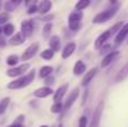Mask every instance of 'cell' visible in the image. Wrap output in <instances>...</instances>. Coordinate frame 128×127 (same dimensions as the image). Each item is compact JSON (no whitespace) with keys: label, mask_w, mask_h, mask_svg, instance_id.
Wrapping results in <instances>:
<instances>
[{"label":"cell","mask_w":128,"mask_h":127,"mask_svg":"<svg viewBox=\"0 0 128 127\" xmlns=\"http://www.w3.org/2000/svg\"><path fill=\"white\" fill-rule=\"evenodd\" d=\"M34 31V25H32V21L30 20H25L22 24H21V33L25 35V36H30Z\"/></svg>","instance_id":"obj_9"},{"label":"cell","mask_w":128,"mask_h":127,"mask_svg":"<svg viewBox=\"0 0 128 127\" xmlns=\"http://www.w3.org/2000/svg\"><path fill=\"white\" fill-rule=\"evenodd\" d=\"M30 67V64H22L20 66H16V67H11L10 70H8L6 75L10 76V77H15V76H20L22 75Z\"/></svg>","instance_id":"obj_5"},{"label":"cell","mask_w":128,"mask_h":127,"mask_svg":"<svg viewBox=\"0 0 128 127\" xmlns=\"http://www.w3.org/2000/svg\"><path fill=\"white\" fill-rule=\"evenodd\" d=\"M85 71H86L85 62H82V61H77V62L75 64V66H74V74L78 76V75H82Z\"/></svg>","instance_id":"obj_18"},{"label":"cell","mask_w":128,"mask_h":127,"mask_svg":"<svg viewBox=\"0 0 128 127\" xmlns=\"http://www.w3.org/2000/svg\"><path fill=\"white\" fill-rule=\"evenodd\" d=\"M127 35H128V23L123 25V28L121 29V31L117 34V36H116V39H114V42H116L117 45L122 44V42H123V40L127 38Z\"/></svg>","instance_id":"obj_11"},{"label":"cell","mask_w":128,"mask_h":127,"mask_svg":"<svg viewBox=\"0 0 128 127\" xmlns=\"http://www.w3.org/2000/svg\"><path fill=\"white\" fill-rule=\"evenodd\" d=\"M128 76V62L120 70V72L116 75V79H114V81L116 82H121V81H123L126 77Z\"/></svg>","instance_id":"obj_16"},{"label":"cell","mask_w":128,"mask_h":127,"mask_svg":"<svg viewBox=\"0 0 128 127\" xmlns=\"http://www.w3.org/2000/svg\"><path fill=\"white\" fill-rule=\"evenodd\" d=\"M34 77H35V71L32 70V71H30L28 75H25L24 77H20V79H18V80H14V81L9 82V84H8V88H10V90L22 88V87H25V86H28V85L30 84V82L34 80Z\"/></svg>","instance_id":"obj_1"},{"label":"cell","mask_w":128,"mask_h":127,"mask_svg":"<svg viewBox=\"0 0 128 127\" xmlns=\"http://www.w3.org/2000/svg\"><path fill=\"white\" fill-rule=\"evenodd\" d=\"M54 54H55L54 50H51V49H46V50H44L42 52H41V57H42L44 60H50V59H52Z\"/></svg>","instance_id":"obj_23"},{"label":"cell","mask_w":128,"mask_h":127,"mask_svg":"<svg viewBox=\"0 0 128 127\" xmlns=\"http://www.w3.org/2000/svg\"><path fill=\"white\" fill-rule=\"evenodd\" d=\"M122 28H123L122 23H117V24H116L113 28H111V29H110V31H111V35H114L116 33H120Z\"/></svg>","instance_id":"obj_29"},{"label":"cell","mask_w":128,"mask_h":127,"mask_svg":"<svg viewBox=\"0 0 128 127\" xmlns=\"http://www.w3.org/2000/svg\"><path fill=\"white\" fill-rule=\"evenodd\" d=\"M51 29H52V25H51V24H47V25L44 28V34H45V35H47V34L50 33V30H51Z\"/></svg>","instance_id":"obj_33"},{"label":"cell","mask_w":128,"mask_h":127,"mask_svg":"<svg viewBox=\"0 0 128 127\" xmlns=\"http://www.w3.org/2000/svg\"><path fill=\"white\" fill-rule=\"evenodd\" d=\"M102 110H103V102H100L93 112L92 116V121L90 127H100V122H101V117H102Z\"/></svg>","instance_id":"obj_4"},{"label":"cell","mask_w":128,"mask_h":127,"mask_svg":"<svg viewBox=\"0 0 128 127\" xmlns=\"http://www.w3.org/2000/svg\"><path fill=\"white\" fill-rule=\"evenodd\" d=\"M14 31H15V26H14L12 24H6V25L2 28V33H4L5 35H8V36L12 35Z\"/></svg>","instance_id":"obj_21"},{"label":"cell","mask_w":128,"mask_h":127,"mask_svg":"<svg viewBox=\"0 0 128 127\" xmlns=\"http://www.w3.org/2000/svg\"><path fill=\"white\" fill-rule=\"evenodd\" d=\"M36 11H39V6H36V5H32V6H30V8H29V10H28V14H34V13H36Z\"/></svg>","instance_id":"obj_32"},{"label":"cell","mask_w":128,"mask_h":127,"mask_svg":"<svg viewBox=\"0 0 128 127\" xmlns=\"http://www.w3.org/2000/svg\"><path fill=\"white\" fill-rule=\"evenodd\" d=\"M62 108H65V107L62 106L61 102H55V103L51 106V112H54V113H58V112L62 111Z\"/></svg>","instance_id":"obj_25"},{"label":"cell","mask_w":128,"mask_h":127,"mask_svg":"<svg viewBox=\"0 0 128 127\" xmlns=\"http://www.w3.org/2000/svg\"><path fill=\"white\" fill-rule=\"evenodd\" d=\"M82 11H78V10H75L70 14L68 16V28L71 30H77L81 25V20H82Z\"/></svg>","instance_id":"obj_3"},{"label":"cell","mask_w":128,"mask_h":127,"mask_svg":"<svg viewBox=\"0 0 128 127\" xmlns=\"http://www.w3.org/2000/svg\"><path fill=\"white\" fill-rule=\"evenodd\" d=\"M67 87H68V85L65 84V85H62V86H60V87L57 88V91H56L55 95H54V100H55V102H60V100H62L64 95L66 93Z\"/></svg>","instance_id":"obj_14"},{"label":"cell","mask_w":128,"mask_h":127,"mask_svg":"<svg viewBox=\"0 0 128 127\" xmlns=\"http://www.w3.org/2000/svg\"><path fill=\"white\" fill-rule=\"evenodd\" d=\"M88 5H90V1H88V0H81V1H78V3L76 4V10L81 11V10L86 9Z\"/></svg>","instance_id":"obj_26"},{"label":"cell","mask_w":128,"mask_h":127,"mask_svg":"<svg viewBox=\"0 0 128 127\" xmlns=\"http://www.w3.org/2000/svg\"><path fill=\"white\" fill-rule=\"evenodd\" d=\"M52 93V90L50 88V87H40V88H38L35 92H34V95H35V97H39V98H44V97H47V96H50Z\"/></svg>","instance_id":"obj_13"},{"label":"cell","mask_w":128,"mask_h":127,"mask_svg":"<svg viewBox=\"0 0 128 127\" xmlns=\"http://www.w3.org/2000/svg\"><path fill=\"white\" fill-rule=\"evenodd\" d=\"M78 93H80V90H78V88H75V90L70 93V96L67 97V100H66V102H65V105H64L65 110H67V108H70V107L72 106V103L76 101V98H77Z\"/></svg>","instance_id":"obj_10"},{"label":"cell","mask_w":128,"mask_h":127,"mask_svg":"<svg viewBox=\"0 0 128 127\" xmlns=\"http://www.w3.org/2000/svg\"><path fill=\"white\" fill-rule=\"evenodd\" d=\"M96 74H97V69H92V70H90V71L85 75L84 80H82V85H84V86H87V85L92 81V79L96 76Z\"/></svg>","instance_id":"obj_17"},{"label":"cell","mask_w":128,"mask_h":127,"mask_svg":"<svg viewBox=\"0 0 128 127\" xmlns=\"http://www.w3.org/2000/svg\"><path fill=\"white\" fill-rule=\"evenodd\" d=\"M18 61H19V57H18L16 55H10V56H8V59H6V64H8L9 66H12V67L18 64Z\"/></svg>","instance_id":"obj_24"},{"label":"cell","mask_w":128,"mask_h":127,"mask_svg":"<svg viewBox=\"0 0 128 127\" xmlns=\"http://www.w3.org/2000/svg\"><path fill=\"white\" fill-rule=\"evenodd\" d=\"M25 35L20 31V33H18V34H15L12 38H11V40H10V44L11 45H14V46H18V45H21L22 42L25 41Z\"/></svg>","instance_id":"obj_15"},{"label":"cell","mask_w":128,"mask_h":127,"mask_svg":"<svg viewBox=\"0 0 128 127\" xmlns=\"http://www.w3.org/2000/svg\"><path fill=\"white\" fill-rule=\"evenodd\" d=\"M8 19H9V14H8V13H2V14H0V24H1V23H5Z\"/></svg>","instance_id":"obj_31"},{"label":"cell","mask_w":128,"mask_h":127,"mask_svg":"<svg viewBox=\"0 0 128 127\" xmlns=\"http://www.w3.org/2000/svg\"><path fill=\"white\" fill-rule=\"evenodd\" d=\"M111 36H112V35H111V31H110V30H107V31L102 33V34L97 38L96 42H94V47H96V49H101V47L103 46V44L107 41Z\"/></svg>","instance_id":"obj_8"},{"label":"cell","mask_w":128,"mask_h":127,"mask_svg":"<svg viewBox=\"0 0 128 127\" xmlns=\"http://www.w3.org/2000/svg\"><path fill=\"white\" fill-rule=\"evenodd\" d=\"M40 127H47V126H46V125H44V126H40Z\"/></svg>","instance_id":"obj_36"},{"label":"cell","mask_w":128,"mask_h":127,"mask_svg":"<svg viewBox=\"0 0 128 127\" xmlns=\"http://www.w3.org/2000/svg\"><path fill=\"white\" fill-rule=\"evenodd\" d=\"M78 127H87V118H86V116H82V117L80 118Z\"/></svg>","instance_id":"obj_30"},{"label":"cell","mask_w":128,"mask_h":127,"mask_svg":"<svg viewBox=\"0 0 128 127\" xmlns=\"http://www.w3.org/2000/svg\"><path fill=\"white\" fill-rule=\"evenodd\" d=\"M0 33H2V28H0Z\"/></svg>","instance_id":"obj_35"},{"label":"cell","mask_w":128,"mask_h":127,"mask_svg":"<svg viewBox=\"0 0 128 127\" xmlns=\"http://www.w3.org/2000/svg\"><path fill=\"white\" fill-rule=\"evenodd\" d=\"M38 50H39V44H31L25 51H24V54H22V60H30L36 52H38Z\"/></svg>","instance_id":"obj_6"},{"label":"cell","mask_w":128,"mask_h":127,"mask_svg":"<svg viewBox=\"0 0 128 127\" xmlns=\"http://www.w3.org/2000/svg\"><path fill=\"white\" fill-rule=\"evenodd\" d=\"M75 50H76V44L75 42H68L62 50V57L67 59L68 56H71L75 52Z\"/></svg>","instance_id":"obj_12"},{"label":"cell","mask_w":128,"mask_h":127,"mask_svg":"<svg viewBox=\"0 0 128 127\" xmlns=\"http://www.w3.org/2000/svg\"><path fill=\"white\" fill-rule=\"evenodd\" d=\"M118 55H120V52H118V51H111V52H108V54L104 56V59L102 60L101 66H102V67H107L112 61H114V60L118 57Z\"/></svg>","instance_id":"obj_7"},{"label":"cell","mask_w":128,"mask_h":127,"mask_svg":"<svg viewBox=\"0 0 128 127\" xmlns=\"http://www.w3.org/2000/svg\"><path fill=\"white\" fill-rule=\"evenodd\" d=\"M51 72H52V67H51V66H44V67H41L39 75H40V77L42 79V77H47Z\"/></svg>","instance_id":"obj_22"},{"label":"cell","mask_w":128,"mask_h":127,"mask_svg":"<svg viewBox=\"0 0 128 127\" xmlns=\"http://www.w3.org/2000/svg\"><path fill=\"white\" fill-rule=\"evenodd\" d=\"M50 46H51V50H54V51H58L60 50V39H58V36H52L51 38Z\"/></svg>","instance_id":"obj_20"},{"label":"cell","mask_w":128,"mask_h":127,"mask_svg":"<svg viewBox=\"0 0 128 127\" xmlns=\"http://www.w3.org/2000/svg\"><path fill=\"white\" fill-rule=\"evenodd\" d=\"M9 102H10V98H9V97H5V98H2V101L0 102V113L5 112V110H6V107H8Z\"/></svg>","instance_id":"obj_28"},{"label":"cell","mask_w":128,"mask_h":127,"mask_svg":"<svg viewBox=\"0 0 128 127\" xmlns=\"http://www.w3.org/2000/svg\"><path fill=\"white\" fill-rule=\"evenodd\" d=\"M50 8H51V1L44 0V1L40 3V5H39V11H40L41 14H46V13L50 10Z\"/></svg>","instance_id":"obj_19"},{"label":"cell","mask_w":128,"mask_h":127,"mask_svg":"<svg viewBox=\"0 0 128 127\" xmlns=\"http://www.w3.org/2000/svg\"><path fill=\"white\" fill-rule=\"evenodd\" d=\"M117 10H118V8H111V9H107V10H104V11L97 14V15L94 16V19H93V23H94V24H102V23L108 21L110 19H112V18L116 15Z\"/></svg>","instance_id":"obj_2"},{"label":"cell","mask_w":128,"mask_h":127,"mask_svg":"<svg viewBox=\"0 0 128 127\" xmlns=\"http://www.w3.org/2000/svg\"><path fill=\"white\" fill-rule=\"evenodd\" d=\"M8 127H22V125H20V123H12V125H9Z\"/></svg>","instance_id":"obj_34"},{"label":"cell","mask_w":128,"mask_h":127,"mask_svg":"<svg viewBox=\"0 0 128 127\" xmlns=\"http://www.w3.org/2000/svg\"><path fill=\"white\" fill-rule=\"evenodd\" d=\"M19 4H20V1H19V0H18V1H9V3H6V4H5V9H6L8 11H11V10H14Z\"/></svg>","instance_id":"obj_27"}]
</instances>
